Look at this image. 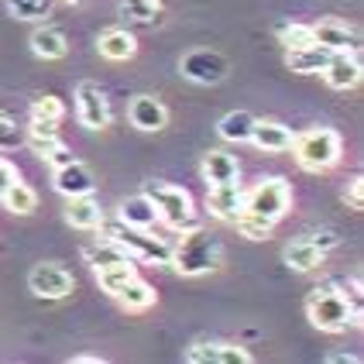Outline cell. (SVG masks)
I'll return each mask as SVG.
<instances>
[{"mask_svg":"<svg viewBox=\"0 0 364 364\" xmlns=\"http://www.w3.org/2000/svg\"><path fill=\"white\" fill-rule=\"evenodd\" d=\"M223 262V244L217 234L193 227V230H182V241L172 247V268L186 275V279H196L206 272H217Z\"/></svg>","mask_w":364,"mask_h":364,"instance_id":"1","label":"cell"},{"mask_svg":"<svg viewBox=\"0 0 364 364\" xmlns=\"http://www.w3.org/2000/svg\"><path fill=\"white\" fill-rule=\"evenodd\" d=\"M306 316H309V323L316 330H323V333H344V330L361 323V316L354 313V306L347 303V296L341 289H333V285H320V289L309 292Z\"/></svg>","mask_w":364,"mask_h":364,"instance_id":"2","label":"cell"},{"mask_svg":"<svg viewBox=\"0 0 364 364\" xmlns=\"http://www.w3.org/2000/svg\"><path fill=\"white\" fill-rule=\"evenodd\" d=\"M289 151L296 155L299 168H306V172H330L344 155V141L333 127H309L292 138Z\"/></svg>","mask_w":364,"mask_h":364,"instance_id":"3","label":"cell"},{"mask_svg":"<svg viewBox=\"0 0 364 364\" xmlns=\"http://www.w3.org/2000/svg\"><path fill=\"white\" fill-rule=\"evenodd\" d=\"M103 237H110V241L124 247L131 258H138V262H151V264H168L172 262V244L165 241V237H151L144 227H131V223H124L121 217L117 220H107L103 217L100 223Z\"/></svg>","mask_w":364,"mask_h":364,"instance_id":"4","label":"cell"},{"mask_svg":"<svg viewBox=\"0 0 364 364\" xmlns=\"http://www.w3.org/2000/svg\"><path fill=\"white\" fill-rule=\"evenodd\" d=\"M144 196L155 203L159 220L168 223L172 230H193V227H200V220H196V210H193V196H189L186 189H179V186L151 182V186L144 189Z\"/></svg>","mask_w":364,"mask_h":364,"instance_id":"5","label":"cell"},{"mask_svg":"<svg viewBox=\"0 0 364 364\" xmlns=\"http://www.w3.org/2000/svg\"><path fill=\"white\" fill-rule=\"evenodd\" d=\"M289 206H292V189L279 176H268L251 193H244V213H255V217H262L268 223L282 220L289 213Z\"/></svg>","mask_w":364,"mask_h":364,"instance_id":"6","label":"cell"},{"mask_svg":"<svg viewBox=\"0 0 364 364\" xmlns=\"http://www.w3.org/2000/svg\"><path fill=\"white\" fill-rule=\"evenodd\" d=\"M28 289H31L38 299H65V296L76 289V279H73V272L62 268L59 262H38L28 272Z\"/></svg>","mask_w":364,"mask_h":364,"instance_id":"7","label":"cell"},{"mask_svg":"<svg viewBox=\"0 0 364 364\" xmlns=\"http://www.w3.org/2000/svg\"><path fill=\"white\" fill-rule=\"evenodd\" d=\"M76 117L90 131H103L110 124V100H107V93L97 82L86 80L76 86Z\"/></svg>","mask_w":364,"mask_h":364,"instance_id":"8","label":"cell"},{"mask_svg":"<svg viewBox=\"0 0 364 364\" xmlns=\"http://www.w3.org/2000/svg\"><path fill=\"white\" fill-rule=\"evenodd\" d=\"M179 69H182L186 80L203 82V86H213V82H220L223 76H227V59L217 55V52H210V48H196V52L182 55Z\"/></svg>","mask_w":364,"mask_h":364,"instance_id":"9","label":"cell"},{"mask_svg":"<svg viewBox=\"0 0 364 364\" xmlns=\"http://www.w3.org/2000/svg\"><path fill=\"white\" fill-rule=\"evenodd\" d=\"M309 28H313L316 45H323L326 52H358V48H361L358 28H350L347 21L323 18V21H316V24H309Z\"/></svg>","mask_w":364,"mask_h":364,"instance_id":"10","label":"cell"},{"mask_svg":"<svg viewBox=\"0 0 364 364\" xmlns=\"http://www.w3.org/2000/svg\"><path fill=\"white\" fill-rule=\"evenodd\" d=\"M189 364H251L255 358L237 344H220V341H200L186 350Z\"/></svg>","mask_w":364,"mask_h":364,"instance_id":"11","label":"cell"},{"mask_svg":"<svg viewBox=\"0 0 364 364\" xmlns=\"http://www.w3.org/2000/svg\"><path fill=\"white\" fill-rule=\"evenodd\" d=\"M206 206L210 213L223 223H234L244 213V189L241 182H220V186H210L206 193Z\"/></svg>","mask_w":364,"mask_h":364,"instance_id":"12","label":"cell"},{"mask_svg":"<svg viewBox=\"0 0 364 364\" xmlns=\"http://www.w3.org/2000/svg\"><path fill=\"white\" fill-rule=\"evenodd\" d=\"M52 182H55V189H59L65 200H73V196H90V193L97 189L93 172H90L80 159H73L69 165H59V168L52 172Z\"/></svg>","mask_w":364,"mask_h":364,"instance_id":"13","label":"cell"},{"mask_svg":"<svg viewBox=\"0 0 364 364\" xmlns=\"http://www.w3.org/2000/svg\"><path fill=\"white\" fill-rule=\"evenodd\" d=\"M127 117L131 124L144 131V134H155V131H162L165 124H168V110H165V103L159 97H151V93H141V97H134L131 107H127Z\"/></svg>","mask_w":364,"mask_h":364,"instance_id":"14","label":"cell"},{"mask_svg":"<svg viewBox=\"0 0 364 364\" xmlns=\"http://www.w3.org/2000/svg\"><path fill=\"white\" fill-rule=\"evenodd\" d=\"M323 80L330 90H354L361 82V59H358V52H333L323 69Z\"/></svg>","mask_w":364,"mask_h":364,"instance_id":"15","label":"cell"},{"mask_svg":"<svg viewBox=\"0 0 364 364\" xmlns=\"http://www.w3.org/2000/svg\"><path fill=\"white\" fill-rule=\"evenodd\" d=\"M282 258H285V264H289L292 272H316V268H323L326 251H320V247L303 234V237H296V241L285 244Z\"/></svg>","mask_w":364,"mask_h":364,"instance_id":"16","label":"cell"},{"mask_svg":"<svg viewBox=\"0 0 364 364\" xmlns=\"http://www.w3.org/2000/svg\"><path fill=\"white\" fill-rule=\"evenodd\" d=\"M97 48H100L103 59L127 62L138 55V38H134L127 28H110V31H103L100 38H97Z\"/></svg>","mask_w":364,"mask_h":364,"instance_id":"17","label":"cell"},{"mask_svg":"<svg viewBox=\"0 0 364 364\" xmlns=\"http://www.w3.org/2000/svg\"><path fill=\"white\" fill-rule=\"evenodd\" d=\"M65 223L76 227V230H100L103 210H100V203L93 200V193L90 196H73V200L65 203Z\"/></svg>","mask_w":364,"mask_h":364,"instance_id":"18","label":"cell"},{"mask_svg":"<svg viewBox=\"0 0 364 364\" xmlns=\"http://www.w3.org/2000/svg\"><path fill=\"white\" fill-rule=\"evenodd\" d=\"M333 52H326L323 45H303V48H289L285 52V65L292 69V73H299V76H313V73H323L326 62H330Z\"/></svg>","mask_w":364,"mask_h":364,"instance_id":"19","label":"cell"},{"mask_svg":"<svg viewBox=\"0 0 364 364\" xmlns=\"http://www.w3.org/2000/svg\"><path fill=\"white\" fill-rule=\"evenodd\" d=\"M292 138L296 134L279 121H255V127H251V144L262 151H289Z\"/></svg>","mask_w":364,"mask_h":364,"instance_id":"20","label":"cell"},{"mask_svg":"<svg viewBox=\"0 0 364 364\" xmlns=\"http://www.w3.org/2000/svg\"><path fill=\"white\" fill-rule=\"evenodd\" d=\"M203 179L210 186H220V182H237L241 179V165L234 155L227 151H206L203 155Z\"/></svg>","mask_w":364,"mask_h":364,"instance_id":"21","label":"cell"},{"mask_svg":"<svg viewBox=\"0 0 364 364\" xmlns=\"http://www.w3.org/2000/svg\"><path fill=\"white\" fill-rule=\"evenodd\" d=\"M124 223H131V227H144V230H151L155 223H159V210H155V203L148 200L144 193L138 196H127L121 203V213H117Z\"/></svg>","mask_w":364,"mask_h":364,"instance_id":"22","label":"cell"},{"mask_svg":"<svg viewBox=\"0 0 364 364\" xmlns=\"http://www.w3.org/2000/svg\"><path fill=\"white\" fill-rule=\"evenodd\" d=\"M31 52L38 55V59L52 62V59H62L65 52H69V41L62 35L59 28H35V35H31Z\"/></svg>","mask_w":364,"mask_h":364,"instance_id":"23","label":"cell"},{"mask_svg":"<svg viewBox=\"0 0 364 364\" xmlns=\"http://www.w3.org/2000/svg\"><path fill=\"white\" fill-rule=\"evenodd\" d=\"M114 299H117L127 313H144V309H151V306H155V299H159V296H155V289L144 282V279H138V275H134V279L124 285Z\"/></svg>","mask_w":364,"mask_h":364,"instance_id":"24","label":"cell"},{"mask_svg":"<svg viewBox=\"0 0 364 364\" xmlns=\"http://www.w3.org/2000/svg\"><path fill=\"white\" fill-rule=\"evenodd\" d=\"M255 114H247V110H230V114H223L220 124H217V134H220L223 141H234V144H244L251 141V127H255Z\"/></svg>","mask_w":364,"mask_h":364,"instance_id":"25","label":"cell"},{"mask_svg":"<svg viewBox=\"0 0 364 364\" xmlns=\"http://www.w3.org/2000/svg\"><path fill=\"white\" fill-rule=\"evenodd\" d=\"M121 18L138 28H151L162 21V0H121Z\"/></svg>","mask_w":364,"mask_h":364,"instance_id":"26","label":"cell"},{"mask_svg":"<svg viewBox=\"0 0 364 364\" xmlns=\"http://www.w3.org/2000/svg\"><path fill=\"white\" fill-rule=\"evenodd\" d=\"M24 144L35 151V155H48L52 148H59L62 138H59V124H45V121H31L24 127Z\"/></svg>","mask_w":364,"mask_h":364,"instance_id":"27","label":"cell"},{"mask_svg":"<svg viewBox=\"0 0 364 364\" xmlns=\"http://www.w3.org/2000/svg\"><path fill=\"white\" fill-rule=\"evenodd\" d=\"M86 264L93 268V272H100V268H107V264H121V262H131V255L124 251V247H117V244L110 241V237H100V241H93L86 251Z\"/></svg>","mask_w":364,"mask_h":364,"instance_id":"28","label":"cell"},{"mask_svg":"<svg viewBox=\"0 0 364 364\" xmlns=\"http://www.w3.org/2000/svg\"><path fill=\"white\" fill-rule=\"evenodd\" d=\"M138 275V268H134V258L131 262H121V264H107V268H100L97 272V282H100V289L107 292V296H117L124 285L131 282Z\"/></svg>","mask_w":364,"mask_h":364,"instance_id":"29","label":"cell"},{"mask_svg":"<svg viewBox=\"0 0 364 364\" xmlns=\"http://www.w3.org/2000/svg\"><path fill=\"white\" fill-rule=\"evenodd\" d=\"M4 206H7L11 213H21V217H24V213H35V206H38V193H35L28 182L18 179L7 193H4Z\"/></svg>","mask_w":364,"mask_h":364,"instance_id":"30","label":"cell"},{"mask_svg":"<svg viewBox=\"0 0 364 364\" xmlns=\"http://www.w3.org/2000/svg\"><path fill=\"white\" fill-rule=\"evenodd\" d=\"M7 11L18 21H45L52 18L55 0H7Z\"/></svg>","mask_w":364,"mask_h":364,"instance_id":"31","label":"cell"},{"mask_svg":"<svg viewBox=\"0 0 364 364\" xmlns=\"http://www.w3.org/2000/svg\"><path fill=\"white\" fill-rule=\"evenodd\" d=\"M31 121H45V124H59L65 117V107H62L59 97H52V93H45L38 100H31Z\"/></svg>","mask_w":364,"mask_h":364,"instance_id":"32","label":"cell"},{"mask_svg":"<svg viewBox=\"0 0 364 364\" xmlns=\"http://www.w3.org/2000/svg\"><path fill=\"white\" fill-rule=\"evenodd\" d=\"M234 227L241 230L247 241H264V237H272V230H275V223L262 220V217H255V213H241V217L234 220Z\"/></svg>","mask_w":364,"mask_h":364,"instance_id":"33","label":"cell"},{"mask_svg":"<svg viewBox=\"0 0 364 364\" xmlns=\"http://www.w3.org/2000/svg\"><path fill=\"white\" fill-rule=\"evenodd\" d=\"M21 144H24V127L0 110V151H18Z\"/></svg>","mask_w":364,"mask_h":364,"instance_id":"34","label":"cell"},{"mask_svg":"<svg viewBox=\"0 0 364 364\" xmlns=\"http://www.w3.org/2000/svg\"><path fill=\"white\" fill-rule=\"evenodd\" d=\"M279 41H282L285 45V52H289V48H303V45H313V28H309V24H296V21H292V24H282V28H279Z\"/></svg>","mask_w":364,"mask_h":364,"instance_id":"35","label":"cell"},{"mask_svg":"<svg viewBox=\"0 0 364 364\" xmlns=\"http://www.w3.org/2000/svg\"><path fill=\"white\" fill-rule=\"evenodd\" d=\"M333 289H341V292H344L347 296V303L354 306V313H358V316H361L364 313V296H361V279H333Z\"/></svg>","mask_w":364,"mask_h":364,"instance_id":"36","label":"cell"},{"mask_svg":"<svg viewBox=\"0 0 364 364\" xmlns=\"http://www.w3.org/2000/svg\"><path fill=\"white\" fill-rule=\"evenodd\" d=\"M344 200L350 203V210H364V179H361V176H354V179L347 182Z\"/></svg>","mask_w":364,"mask_h":364,"instance_id":"37","label":"cell"},{"mask_svg":"<svg viewBox=\"0 0 364 364\" xmlns=\"http://www.w3.org/2000/svg\"><path fill=\"white\" fill-rule=\"evenodd\" d=\"M306 237H309V241L316 244L320 251H333V247L341 244V237H337V234H333L330 227H326V230H313V234H306Z\"/></svg>","mask_w":364,"mask_h":364,"instance_id":"38","label":"cell"},{"mask_svg":"<svg viewBox=\"0 0 364 364\" xmlns=\"http://www.w3.org/2000/svg\"><path fill=\"white\" fill-rule=\"evenodd\" d=\"M18 179H21L18 168L7 162V159H0V200H4V193H7V189H11V186H14Z\"/></svg>","mask_w":364,"mask_h":364,"instance_id":"39","label":"cell"},{"mask_svg":"<svg viewBox=\"0 0 364 364\" xmlns=\"http://www.w3.org/2000/svg\"><path fill=\"white\" fill-rule=\"evenodd\" d=\"M73 159H76V155H73V151H69L65 144H59V148H52V151L45 155V162L52 165V168H59V165H69Z\"/></svg>","mask_w":364,"mask_h":364,"instance_id":"40","label":"cell"},{"mask_svg":"<svg viewBox=\"0 0 364 364\" xmlns=\"http://www.w3.org/2000/svg\"><path fill=\"white\" fill-rule=\"evenodd\" d=\"M326 364H361V358L358 354H330Z\"/></svg>","mask_w":364,"mask_h":364,"instance_id":"41","label":"cell"},{"mask_svg":"<svg viewBox=\"0 0 364 364\" xmlns=\"http://www.w3.org/2000/svg\"><path fill=\"white\" fill-rule=\"evenodd\" d=\"M103 358H97V354H76L73 358V364H100Z\"/></svg>","mask_w":364,"mask_h":364,"instance_id":"42","label":"cell"},{"mask_svg":"<svg viewBox=\"0 0 364 364\" xmlns=\"http://www.w3.org/2000/svg\"><path fill=\"white\" fill-rule=\"evenodd\" d=\"M65 4H82V0H65Z\"/></svg>","mask_w":364,"mask_h":364,"instance_id":"43","label":"cell"}]
</instances>
